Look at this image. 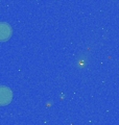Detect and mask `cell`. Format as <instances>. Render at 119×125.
<instances>
[{
	"label": "cell",
	"instance_id": "obj_2",
	"mask_svg": "<svg viewBox=\"0 0 119 125\" xmlns=\"http://www.w3.org/2000/svg\"><path fill=\"white\" fill-rule=\"evenodd\" d=\"M12 27L9 23L0 22V42L6 41L12 37Z\"/></svg>",
	"mask_w": 119,
	"mask_h": 125
},
{
	"label": "cell",
	"instance_id": "obj_1",
	"mask_svg": "<svg viewBox=\"0 0 119 125\" xmlns=\"http://www.w3.org/2000/svg\"><path fill=\"white\" fill-rule=\"evenodd\" d=\"M13 92L9 87L0 85V106H4L12 102Z\"/></svg>",
	"mask_w": 119,
	"mask_h": 125
}]
</instances>
